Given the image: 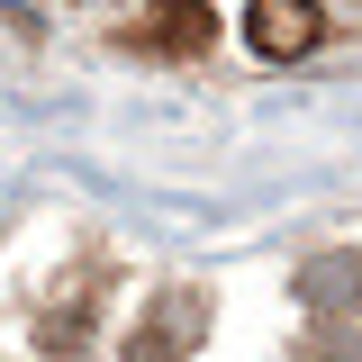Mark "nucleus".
Returning <instances> with one entry per match:
<instances>
[{
  "mask_svg": "<svg viewBox=\"0 0 362 362\" xmlns=\"http://www.w3.org/2000/svg\"><path fill=\"white\" fill-rule=\"evenodd\" d=\"M317 37H326V9H317V0H254V9H245V45H254L263 64H299Z\"/></svg>",
  "mask_w": 362,
  "mask_h": 362,
  "instance_id": "f257e3e1",
  "label": "nucleus"
},
{
  "mask_svg": "<svg viewBox=\"0 0 362 362\" xmlns=\"http://www.w3.org/2000/svg\"><path fill=\"white\" fill-rule=\"evenodd\" d=\"M299 308L308 317H362V254H308L299 263Z\"/></svg>",
  "mask_w": 362,
  "mask_h": 362,
  "instance_id": "f03ea898",
  "label": "nucleus"
},
{
  "mask_svg": "<svg viewBox=\"0 0 362 362\" xmlns=\"http://www.w3.org/2000/svg\"><path fill=\"white\" fill-rule=\"evenodd\" d=\"M199 317H209V308H199V290H181L163 317H145V326L127 335V362H181L190 344H199Z\"/></svg>",
  "mask_w": 362,
  "mask_h": 362,
  "instance_id": "7ed1b4c3",
  "label": "nucleus"
},
{
  "mask_svg": "<svg viewBox=\"0 0 362 362\" xmlns=\"http://www.w3.org/2000/svg\"><path fill=\"white\" fill-rule=\"evenodd\" d=\"M209 37H218V9H209V0H145V45H163V54H199Z\"/></svg>",
  "mask_w": 362,
  "mask_h": 362,
  "instance_id": "20e7f679",
  "label": "nucleus"
},
{
  "mask_svg": "<svg viewBox=\"0 0 362 362\" xmlns=\"http://www.w3.org/2000/svg\"><path fill=\"white\" fill-rule=\"evenodd\" d=\"M37 344H54V354H64V344H90V308H54L37 326Z\"/></svg>",
  "mask_w": 362,
  "mask_h": 362,
  "instance_id": "39448f33",
  "label": "nucleus"
}]
</instances>
